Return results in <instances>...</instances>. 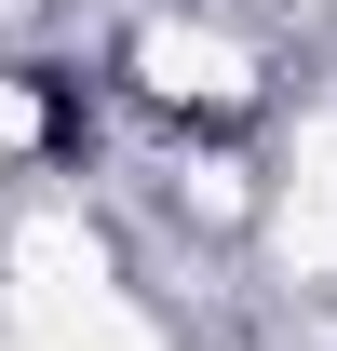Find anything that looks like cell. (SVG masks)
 <instances>
[{
    "mask_svg": "<svg viewBox=\"0 0 337 351\" xmlns=\"http://www.w3.org/2000/svg\"><path fill=\"white\" fill-rule=\"evenodd\" d=\"M27 95H41V149L54 162H95V95L68 82V68H27Z\"/></svg>",
    "mask_w": 337,
    "mask_h": 351,
    "instance_id": "6da1fadb",
    "label": "cell"
}]
</instances>
